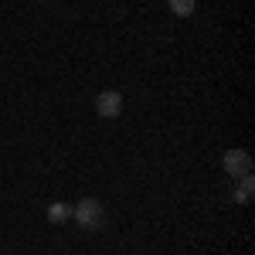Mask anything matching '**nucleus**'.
Here are the masks:
<instances>
[{
	"label": "nucleus",
	"instance_id": "1",
	"mask_svg": "<svg viewBox=\"0 0 255 255\" xmlns=\"http://www.w3.org/2000/svg\"><path fill=\"white\" fill-rule=\"evenodd\" d=\"M72 218L79 221L85 232H92V228H99L102 225V218H106V211H102V204H99L96 197H82L79 204L72 208Z\"/></svg>",
	"mask_w": 255,
	"mask_h": 255
},
{
	"label": "nucleus",
	"instance_id": "2",
	"mask_svg": "<svg viewBox=\"0 0 255 255\" xmlns=\"http://www.w3.org/2000/svg\"><path fill=\"white\" fill-rule=\"evenodd\" d=\"M96 113L102 119H116L123 113V96H119L116 89H106V92H99L96 96Z\"/></svg>",
	"mask_w": 255,
	"mask_h": 255
},
{
	"label": "nucleus",
	"instance_id": "3",
	"mask_svg": "<svg viewBox=\"0 0 255 255\" xmlns=\"http://www.w3.org/2000/svg\"><path fill=\"white\" fill-rule=\"evenodd\" d=\"M225 170L232 177L252 174V157H249V150H228V153H225Z\"/></svg>",
	"mask_w": 255,
	"mask_h": 255
},
{
	"label": "nucleus",
	"instance_id": "4",
	"mask_svg": "<svg viewBox=\"0 0 255 255\" xmlns=\"http://www.w3.org/2000/svg\"><path fill=\"white\" fill-rule=\"evenodd\" d=\"M252 191H255V180H252V174L238 177V191H235V204H249V201H252Z\"/></svg>",
	"mask_w": 255,
	"mask_h": 255
},
{
	"label": "nucleus",
	"instance_id": "5",
	"mask_svg": "<svg viewBox=\"0 0 255 255\" xmlns=\"http://www.w3.org/2000/svg\"><path fill=\"white\" fill-rule=\"evenodd\" d=\"M48 221H55V225H61V221H68L72 218V204H65V201H55V204H48Z\"/></svg>",
	"mask_w": 255,
	"mask_h": 255
},
{
	"label": "nucleus",
	"instance_id": "6",
	"mask_svg": "<svg viewBox=\"0 0 255 255\" xmlns=\"http://www.w3.org/2000/svg\"><path fill=\"white\" fill-rule=\"evenodd\" d=\"M167 7L174 10L177 17H191V14H194V7H197V0H167Z\"/></svg>",
	"mask_w": 255,
	"mask_h": 255
}]
</instances>
